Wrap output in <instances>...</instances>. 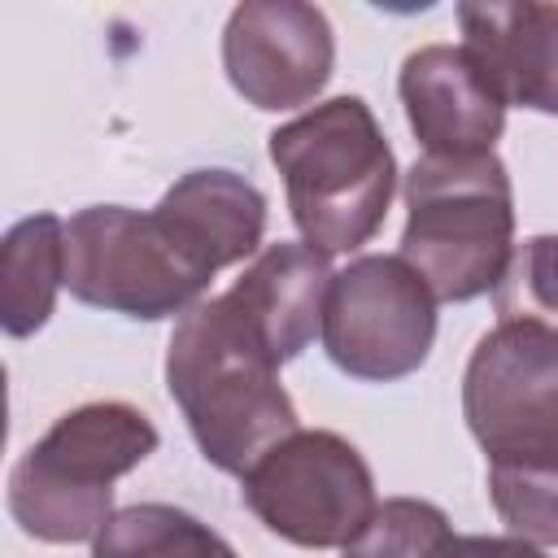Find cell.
I'll return each instance as SVG.
<instances>
[{"mask_svg": "<svg viewBox=\"0 0 558 558\" xmlns=\"http://www.w3.org/2000/svg\"><path fill=\"white\" fill-rule=\"evenodd\" d=\"M65 288V218H17L0 240V327L13 340L35 336Z\"/></svg>", "mask_w": 558, "mask_h": 558, "instance_id": "cell-14", "label": "cell"}, {"mask_svg": "<svg viewBox=\"0 0 558 558\" xmlns=\"http://www.w3.org/2000/svg\"><path fill=\"white\" fill-rule=\"evenodd\" d=\"M283 174L288 214L323 257L375 240L397 196V153L362 96H331L275 126L266 140Z\"/></svg>", "mask_w": 558, "mask_h": 558, "instance_id": "cell-2", "label": "cell"}, {"mask_svg": "<svg viewBox=\"0 0 558 558\" xmlns=\"http://www.w3.org/2000/svg\"><path fill=\"white\" fill-rule=\"evenodd\" d=\"M445 558H549V554L519 536H453Z\"/></svg>", "mask_w": 558, "mask_h": 558, "instance_id": "cell-19", "label": "cell"}, {"mask_svg": "<svg viewBox=\"0 0 558 558\" xmlns=\"http://www.w3.org/2000/svg\"><path fill=\"white\" fill-rule=\"evenodd\" d=\"M214 270L157 214L83 205L65 218V292L92 310L157 323L205 301Z\"/></svg>", "mask_w": 558, "mask_h": 558, "instance_id": "cell-5", "label": "cell"}, {"mask_svg": "<svg viewBox=\"0 0 558 558\" xmlns=\"http://www.w3.org/2000/svg\"><path fill=\"white\" fill-rule=\"evenodd\" d=\"M253 519L296 549H344L379 510L375 475L353 440L327 427H296L244 475Z\"/></svg>", "mask_w": 558, "mask_h": 558, "instance_id": "cell-6", "label": "cell"}, {"mask_svg": "<svg viewBox=\"0 0 558 558\" xmlns=\"http://www.w3.org/2000/svg\"><path fill=\"white\" fill-rule=\"evenodd\" d=\"M462 48L484 65L497 96L558 118V4L475 0L458 4Z\"/></svg>", "mask_w": 558, "mask_h": 558, "instance_id": "cell-11", "label": "cell"}, {"mask_svg": "<svg viewBox=\"0 0 558 558\" xmlns=\"http://www.w3.org/2000/svg\"><path fill=\"white\" fill-rule=\"evenodd\" d=\"M397 96L427 157L493 153L506 131V100L462 44H423L401 61Z\"/></svg>", "mask_w": 558, "mask_h": 558, "instance_id": "cell-10", "label": "cell"}, {"mask_svg": "<svg viewBox=\"0 0 558 558\" xmlns=\"http://www.w3.org/2000/svg\"><path fill=\"white\" fill-rule=\"evenodd\" d=\"M183 240L187 248L218 275L227 266H240L244 257H257L266 244V196L253 179L222 170V166H201L179 174L161 201L153 205Z\"/></svg>", "mask_w": 558, "mask_h": 558, "instance_id": "cell-13", "label": "cell"}, {"mask_svg": "<svg viewBox=\"0 0 558 558\" xmlns=\"http://www.w3.org/2000/svg\"><path fill=\"white\" fill-rule=\"evenodd\" d=\"M92 558H240L205 519L170 501H135L92 541Z\"/></svg>", "mask_w": 558, "mask_h": 558, "instance_id": "cell-15", "label": "cell"}, {"mask_svg": "<svg viewBox=\"0 0 558 558\" xmlns=\"http://www.w3.org/2000/svg\"><path fill=\"white\" fill-rule=\"evenodd\" d=\"M436 296L401 253H362L331 275L323 305V353L362 384L414 375L436 344Z\"/></svg>", "mask_w": 558, "mask_h": 558, "instance_id": "cell-8", "label": "cell"}, {"mask_svg": "<svg viewBox=\"0 0 558 558\" xmlns=\"http://www.w3.org/2000/svg\"><path fill=\"white\" fill-rule=\"evenodd\" d=\"M497 318L541 323L558 336V235L541 231L514 244V257L493 292Z\"/></svg>", "mask_w": 558, "mask_h": 558, "instance_id": "cell-17", "label": "cell"}, {"mask_svg": "<svg viewBox=\"0 0 558 558\" xmlns=\"http://www.w3.org/2000/svg\"><path fill=\"white\" fill-rule=\"evenodd\" d=\"M153 418L131 401L65 410L9 471V514L44 545L96 541L113 519V484L157 453Z\"/></svg>", "mask_w": 558, "mask_h": 558, "instance_id": "cell-3", "label": "cell"}, {"mask_svg": "<svg viewBox=\"0 0 558 558\" xmlns=\"http://www.w3.org/2000/svg\"><path fill=\"white\" fill-rule=\"evenodd\" d=\"M166 392L201 458L222 475H244L270 445L301 427L296 405L279 384V362L222 292L174 318Z\"/></svg>", "mask_w": 558, "mask_h": 558, "instance_id": "cell-1", "label": "cell"}, {"mask_svg": "<svg viewBox=\"0 0 558 558\" xmlns=\"http://www.w3.org/2000/svg\"><path fill=\"white\" fill-rule=\"evenodd\" d=\"M331 275H336L331 257H323L305 240H279V244H266L222 296L235 305V314L257 331V340L283 366L301 357L310 340L323 331Z\"/></svg>", "mask_w": 558, "mask_h": 558, "instance_id": "cell-12", "label": "cell"}, {"mask_svg": "<svg viewBox=\"0 0 558 558\" xmlns=\"http://www.w3.org/2000/svg\"><path fill=\"white\" fill-rule=\"evenodd\" d=\"M453 523L436 501L388 497L371 523L340 549V558H445Z\"/></svg>", "mask_w": 558, "mask_h": 558, "instance_id": "cell-16", "label": "cell"}, {"mask_svg": "<svg viewBox=\"0 0 558 558\" xmlns=\"http://www.w3.org/2000/svg\"><path fill=\"white\" fill-rule=\"evenodd\" d=\"M462 418L488 466L558 471V336L497 318L462 371Z\"/></svg>", "mask_w": 558, "mask_h": 558, "instance_id": "cell-7", "label": "cell"}, {"mask_svg": "<svg viewBox=\"0 0 558 558\" xmlns=\"http://www.w3.org/2000/svg\"><path fill=\"white\" fill-rule=\"evenodd\" d=\"M401 257L436 301L493 296L514 257V187L497 153L418 157L405 179Z\"/></svg>", "mask_w": 558, "mask_h": 558, "instance_id": "cell-4", "label": "cell"}, {"mask_svg": "<svg viewBox=\"0 0 558 558\" xmlns=\"http://www.w3.org/2000/svg\"><path fill=\"white\" fill-rule=\"evenodd\" d=\"M222 70L244 105L262 113H305L331 83L336 31L318 4L244 0L222 26Z\"/></svg>", "mask_w": 558, "mask_h": 558, "instance_id": "cell-9", "label": "cell"}, {"mask_svg": "<svg viewBox=\"0 0 558 558\" xmlns=\"http://www.w3.org/2000/svg\"><path fill=\"white\" fill-rule=\"evenodd\" d=\"M488 501L510 536L541 549L558 545V471L545 466H488Z\"/></svg>", "mask_w": 558, "mask_h": 558, "instance_id": "cell-18", "label": "cell"}]
</instances>
